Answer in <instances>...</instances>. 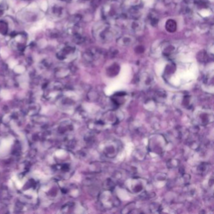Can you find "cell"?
I'll list each match as a JSON object with an SVG mask.
<instances>
[{
  "label": "cell",
  "mask_w": 214,
  "mask_h": 214,
  "mask_svg": "<svg viewBox=\"0 0 214 214\" xmlns=\"http://www.w3.org/2000/svg\"><path fill=\"white\" fill-rule=\"evenodd\" d=\"M125 185L127 190L131 194H140L141 195L146 192L148 181L146 179L141 178H132L128 179Z\"/></svg>",
  "instance_id": "3957f363"
},
{
  "label": "cell",
  "mask_w": 214,
  "mask_h": 214,
  "mask_svg": "<svg viewBox=\"0 0 214 214\" xmlns=\"http://www.w3.org/2000/svg\"><path fill=\"white\" fill-rule=\"evenodd\" d=\"M15 71L17 73H22L25 71V68L23 66H16L15 69Z\"/></svg>",
  "instance_id": "9c48e42d"
},
{
  "label": "cell",
  "mask_w": 214,
  "mask_h": 214,
  "mask_svg": "<svg viewBox=\"0 0 214 214\" xmlns=\"http://www.w3.org/2000/svg\"><path fill=\"white\" fill-rule=\"evenodd\" d=\"M165 27L168 32L170 33L175 32L176 30V23L173 20H168L165 24Z\"/></svg>",
  "instance_id": "52a82bcc"
},
{
  "label": "cell",
  "mask_w": 214,
  "mask_h": 214,
  "mask_svg": "<svg viewBox=\"0 0 214 214\" xmlns=\"http://www.w3.org/2000/svg\"><path fill=\"white\" fill-rule=\"evenodd\" d=\"M2 1V0H0V2H1Z\"/></svg>",
  "instance_id": "4fadbf2b"
},
{
  "label": "cell",
  "mask_w": 214,
  "mask_h": 214,
  "mask_svg": "<svg viewBox=\"0 0 214 214\" xmlns=\"http://www.w3.org/2000/svg\"><path fill=\"white\" fill-rule=\"evenodd\" d=\"M98 203L104 210H112L120 205L119 198L113 194L111 190L105 189L98 197Z\"/></svg>",
  "instance_id": "7a4b0ae2"
},
{
  "label": "cell",
  "mask_w": 214,
  "mask_h": 214,
  "mask_svg": "<svg viewBox=\"0 0 214 214\" xmlns=\"http://www.w3.org/2000/svg\"><path fill=\"white\" fill-rule=\"evenodd\" d=\"M195 119L199 125L205 126L213 122V114L212 112H210V111L203 109L197 112Z\"/></svg>",
  "instance_id": "8992f818"
},
{
  "label": "cell",
  "mask_w": 214,
  "mask_h": 214,
  "mask_svg": "<svg viewBox=\"0 0 214 214\" xmlns=\"http://www.w3.org/2000/svg\"><path fill=\"white\" fill-rule=\"evenodd\" d=\"M166 145L165 138L162 135L155 134L152 136L149 141V149L157 154H160L163 152Z\"/></svg>",
  "instance_id": "5b68a950"
},
{
  "label": "cell",
  "mask_w": 214,
  "mask_h": 214,
  "mask_svg": "<svg viewBox=\"0 0 214 214\" xmlns=\"http://www.w3.org/2000/svg\"><path fill=\"white\" fill-rule=\"evenodd\" d=\"M41 7H42V9L43 10V11H46L47 10V7H48V5H47V3L46 1H43L41 5Z\"/></svg>",
  "instance_id": "30bf717a"
},
{
  "label": "cell",
  "mask_w": 214,
  "mask_h": 214,
  "mask_svg": "<svg viewBox=\"0 0 214 214\" xmlns=\"http://www.w3.org/2000/svg\"><path fill=\"white\" fill-rule=\"evenodd\" d=\"M118 121L116 113L112 111H109L99 116L92 123L94 130L101 131L107 129L115 125Z\"/></svg>",
  "instance_id": "6da1fadb"
},
{
  "label": "cell",
  "mask_w": 214,
  "mask_h": 214,
  "mask_svg": "<svg viewBox=\"0 0 214 214\" xmlns=\"http://www.w3.org/2000/svg\"><path fill=\"white\" fill-rule=\"evenodd\" d=\"M121 145L119 141L114 139L104 141L99 146V151L107 158H115L119 153Z\"/></svg>",
  "instance_id": "277c9868"
},
{
  "label": "cell",
  "mask_w": 214,
  "mask_h": 214,
  "mask_svg": "<svg viewBox=\"0 0 214 214\" xmlns=\"http://www.w3.org/2000/svg\"><path fill=\"white\" fill-rule=\"evenodd\" d=\"M16 62H15V61H12V62H11L10 63V67H13L15 66H16Z\"/></svg>",
  "instance_id": "7c38bea8"
},
{
  "label": "cell",
  "mask_w": 214,
  "mask_h": 214,
  "mask_svg": "<svg viewBox=\"0 0 214 214\" xmlns=\"http://www.w3.org/2000/svg\"><path fill=\"white\" fill-rule=\"evenodd\" d=\"M1 54L3 58L7 57H8V53L6 50H3V49L1 50Z\"/></svg>",
  "instance_id": "8fae6325"
},
{
  "label": "cell",
  "mask_w": 214,
  "mask_h": 214,
  "mask_svg": "<svg viewBox=\"0 0 214 214\" xmlns=\"http://www.w3.org/2000/svg\"><path fill=\"white\" fill-rule=\"evenodd\" d=\"M208 169H209L208 165H207V163H202L198 167V173L201 174H205L208 171Z\"/></svg>",
  "instance_id": "ba28073f"
}]
</instances>
